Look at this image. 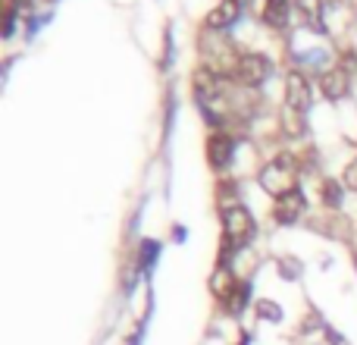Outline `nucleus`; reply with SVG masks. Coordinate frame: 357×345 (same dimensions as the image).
Listing matches in <instances>:
<instances>
[{
    "mask_svg": "<svg viewBox=\"0 0 357 345\" xmlns=\"http://www.w3.org/2000/svg\"><path fill=\"white\" fill-rule=\"evenodd\" d=\"M304 207H307V201H304L301 189L285 191V195H279L276 204H273V220L282 223V226H289V223H295L298 216L304 214Z\"/></svg>",
    "mask_w": 357,
    "mask_h": 345,
    "instance_id": "nucleus-6",
    "label": "nucleus"
},
{
    "mask_svg": "<svg viewBox=\"0 0 357 345\" xmlns=\"http://www.w3.org/2000/svg\"><path fill=\"white\" fill-rule=\"evenodd\" d=\"M254 235V216L248 214L241 204H232V207L222 210V254L220 264H226V258L238 248H245Z\"/></svg>",
    "mask_w": 357,
    "mask_h": 345,
    "instance_id": "nucleus-3",
    "label": "nucleus"
},
{
    "mask_svg": "<svg viewBox=\"0 0 357 345\" xmlns=\"http://www.w3.org/2000/svg\"><path fill=\"white\" fill-rule=\"evenodd\" d=\"M282 129L289 132V135H301V132H304V113H298V110H291V107H285V113H282Z\"/></svg>",
    "mask_w": 357,
    "mask_h": 345,
    "instance_id": "nucleus-14",
    "label": "nucleus"
},
{
    "mask_svg": "<svg viewBox=\"0 0 357 345\" xmlns=\"http://www.w3.org/2000/svg\"><path fill=\"white\" fill-rule=\"evenodd\" d=\"M201 57H204V69L222 75V79L235 75V69H238V60H241V54L235 50V44L229 41L226 35H220V31H210V29L204 31V38H201Z\"/></svg>",
    "mask_w": 357,
    "mask_h": 345,
    "instance_id": "nucleus-2",
    "label": "nucleus"
},
{
    "mask_svg": "<svg viewBox=\"0 0 357 345\" xmlns=\"http://www.w3.org/2000/svg\"><path fill=\"white\" fill-rule=\"evenodd\" d=\"M241 16V3L238 0H222V3H216L213 10L207 13V19H204V25H207L210 31H226L229 25H235V19Z\"/></svg>",
    "mask_w": 357,
    "mask_h": 345,
    "instance_id": "nucleus-9",
    "label": "nucleus"
},
{
    "mask_svg": "<svg viewBox=\"0 0 357 345\" xmlns=\"http://www.w3.org/2000/svg\"><path fill=\"white\" fill-rule=\"evenodd\" d=\"M345 189L357 191V161H351L348 163V170H345Z\"/></svg>",
    "mask_w": 357,
    "mask_h": 345,
    "instance_id": "nucleus-16",
    "label": "nucleus"
},
{
    "mask_svg": "<svg viewBox=\"0 0 357 345\" xmlns=\"http://www.w3.org/2000/svg\"><path fill=\"white\" fill-rule=\"evenodd\" d=\"M295 182H298V163H295V157H289V154L273 157V161L260 170V185L276 198L285 195V191H295L298 189Z\"/></svg>",
    "mask_w": 357,
    "mask_h": 345,
    "instance_id": "nucleus-4",
    "label": "nucleus"
},
{
    "mask_svg": "<svg viewBox=\"0 0 357 345\" xmlns=\"http://www.w3.org/2000/svg\"><path fill=\"white\" fill-rule=\"evenodd\" d=\"M248 298H251V289H248L245 283H238V286H235V292L222 304H226L229 314H241V311H245V304H248Z\"/></svg>",
    "mask_w": 357,
    "mask_h": 345,
    "instance_id": "nucleus-13",
    "label": "nucleus"
},
{
    "mask_svg": "<svg viewBox=\"0 0 357 345\" xmlns=\"http://www.w3.org/2000/svg\"><path fill=\"white\" fill-rule=\"evenodd\" d=\"M195 94H197V104H201L204 117L210 119V123H222L229 113V101H226V79L216 73H210V69H197L195 73Z\"/></svg>",
    "mask_w": 357,
    "mask_h": 345,
    "instance_id": "nucleus-1",
    "label": "nucleus"
},
{
    "mask_svg": "<svg viewBox=\"0 0 357 345\" xmlns=\"http://www.w3.org/2000/svg\"><path fill=\"white\" fill-rule=\"evenodd\" d=\"M266 75H270V60H266L264 54H241L238 69H235V79H238L241 85L257 88L266 82Z\"/></svg>",
    "mask_w": 357,
    "mask_h": 345,
    "instance_id": "nucleus-5",
    "label": "nucleus"
},
{
    "mask_svg": "<svg viewBox=\"0 0 357 345\" xmlns=\"http://www.w3.org/2000/svg\"><path fill=\"white\" fill-rule=\"evenodd\" d=\"M323 204L339 207L342 204V182H335V179H326V182H323Z\"/></svg>",
    "mask_w": 357,
    "mask_h": 345,
    "instance_id": "nucleus-15",
    "label": "nucleus"
},
{
    "mask_svg": "<svg viewBox=\"0 0 357 345\" xmlns=\"http://www.w3.org/2000/svg\"><path fill=\"white\" fill-rule=\"evenodd\" d=\"M238 3H245V0H238Z\"/></svg>",
    "mask_w": 357,
    "mask_h": 345,
    "instance_id": "nucleus-17",
    "label": "nucleus"
},
{
    "mask_svg": "<svg viewBox=\"0 0 357 345\" xmlns=\"http://www.w3.org/2000/svg\"><path fill=\"white\" fill-rule=\"evenodd\" d=\"M320 88L329 101H342L348 91H351V75H348L345 66H335V69H326L320 79Z\"/></svg>",
    "mask_w": 357,
    "mask_h": 345,
    "instance_id": "nucleus-10",
    "label": "nucleus"
},
{
    "mask_svg": "<svg viewBox=\"0 0 357 345\" xmlns=\"http://www.w3.org/2000/svg\"><path fill=\"white\" fill-rule=\"evenodd\" d=\"M235 286H238V283H235V277L229 273L226 264H220L213 270V277H210V292H213L216 298H222V302H226V298L235 292Z\"/></svg>",
    "mask_w": 357,
    "mask_h": 345,
    "instance_id": "nucleus-12",
    "label": "nucleus"
},
{
    "mask_svg": "<svg viewBox=\"0 0 357 345\" xmlns=\"http://www.w3.org/2000/svg\"><path fill=\"white\" fill-rule=\"evenodd\" d=\"M285 107H291V110H298V113H307L310 85L301 73H289V79H285Z\"/></svg>",
    "mask_w": 357,
    "mask_h": 345,
    "instance_id": "nucleus-7",
    "label": "nucleus"
},
{
    "mask_svg": "<svg viewBox=\"0 0 357 345\" xmlns=\"http://www.w3.org/2000/svg\"><path fill=\"white\" fill-rule=\"evenodd\" d=\"M264 19H266V25H273V29H285L289 25V16H291V10H289V0H264Z\"/></svg>",
    "mask_w": 357,
    "mask_h": 345,
    "instance_id": "nucleus-11",
    "label": "nucleus"
},
{
    "mask_svg": "<svg viewBox=\"0 0 357 345\" xmlns=\"http://www.w3.org/2000/svg\"><path fill=\"white\" fill-rule=\"evenodd\" d=\"M232 151H235V142H232V135H229V132H213V135L207 138V161H210V167H216V170L229 167Z\"/></svg>",
    "mask_w": 357,
    "mask_h": 345,
    "instance_id": "nucleus-8",
    "label": "nucleus"
}]
</instances>
